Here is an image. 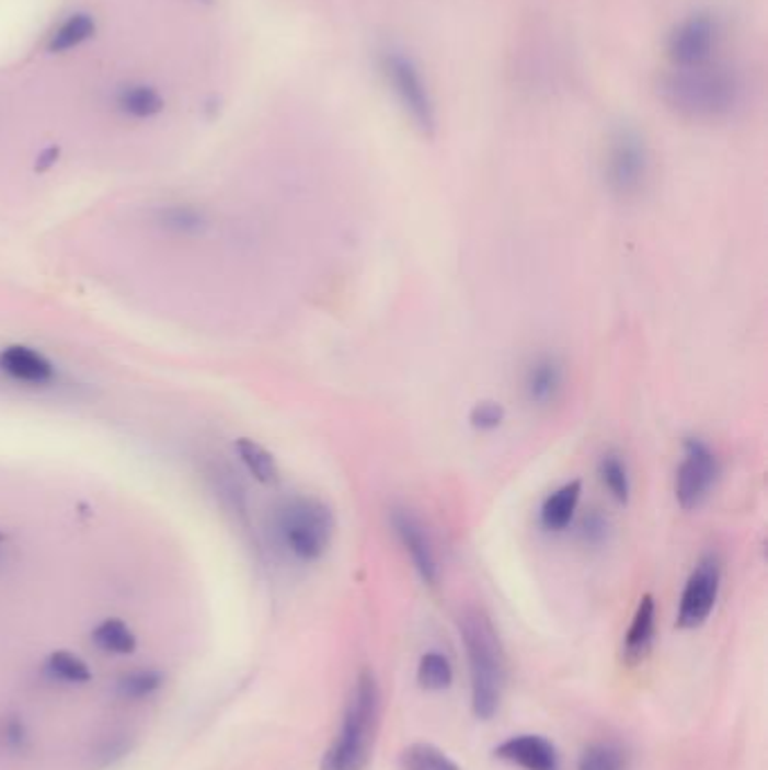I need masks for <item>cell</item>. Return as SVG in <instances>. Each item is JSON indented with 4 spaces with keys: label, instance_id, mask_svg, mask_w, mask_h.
<instances>
[{
    "label": "cell",
    "instance_id": "6da1fadb",
    "mask_svg": "<svg viewBox=\"0 0 768 770\" xmlns=\"http://www.w3.org/2000/svg\"><path fill=\"white\" fill-rule=\"evenodd\" d=\"M661 100L687 119L714 122L731 115L742 100V81L737 72L721 64L672 66L658 81Z\"/></svg>",
    "mask_w": 768,
    "mask_h": 770
},
{
    "label": "cell",
    "instance_id": "7a4b0ae2",
    "mask_svg": "<svg viewBox=\"0 0 768 770\" xmlns=\"http://www.w3.org/2000/svg\"><path fill=\"white\" fill-rule=\"evenodd\" d=\"M458 629L469 660L471 710L475 719L490 721L501 708L505 689V654L498 631L478 606L465 608Z\"/></svg>",
    "mask_w": 768,
    "mask_h": 770
},
{
    "label": "cell",
    "instance_id": "3957f363",
    "mask_svg": "<svg viewBox=\"0 0 768 770\" xmlns=\"http://www.w3.org/2000/svg\"><path fill=\"white\" fill-rule=\"evenodd\" d=\"M381 716V692L372 671H360L343 714L341 733L320 761V770H363L370 761Z\"/></svg>",
    "mask_w": 768,
    "mask_h": 770
},
{
    "label": "cell",
    "instance_id": "277c9868",
    "mask_svg": "<svg viewBox=\"0 0 768 770\" xmlns=\"http://www.w3.org/2000/svg\"><path fill=\"white\" fill-rule=\"evenodd\" d=\"M277 537L298 561H318L336 535L334 512L313 496H294L275 512Z\"/></svg>",
    "mask_w": 768,
    "mask_h": 770
},
{
    "label": "cell",
    "instance_id": "5b68a950",
    "mask_svg": "<svg viewBox=\"0 0 768 770\" xmlns=\"http://www.w3.org/2000/svg\"><path fill=\"white\" fill-rule=\"evenodd\" d=\"M379 66L392 95L413 122V127L424 136H433L437 127L435 102L413 57L403 50L388 48L379 55Z\"/></svg>",
    "mask_w": 768,
    "mask_h": 770
},
{
    "label": "cell",
    "instance_id": "8992f818",
    "mask_svg": "<svg viewBox=\"0 0 768 770\" xmlns=\"http://www.w3.org/2000/svg\"><path fill=\"white\" fill-rule=\"evenodd\" d=\"M650 147L635 127L620 125L611 131L604 151V181L616 196L640 194L650 179Z\"/></svg>",
    "mask_w": 768,
    "mask_h": 770
},
{
    "label": "cell",
    "instance_id": "52a82bcc",
    "mask_svg": "<svg viewBox=\"0 0 768 770\" xmlns=\"http://www.w3.org/2000/svg\"><path fill=\"white\" fill-rule=\"evenodd\" d=\"M721 464L712 446L701 437H687L683 441V458L676 469L674 496L685 512L701 509L717 486Z\"/></svg>",
    "mask_w": 768,
    "mask_h": 770
},
{
    "label": "cell",
    "instance_id": "ba28073f",
    "mask_svg": "<svg viewBox=\"0 0 768 770\" xmlns=\"http://www.w3.org/2000/svg\"><path fill=\"white\" fill-rule=\"evenodd\" d=\"M721 588V561L717 554H706L695 565L685 582L676 624L680 629H699L712 616Z\"/></svg>",
    "mask_w": 768,
    "mask_h": 770
},
{
    "label": "cell",
    "instance_id": "9c48e42d",
    "mask_svg": "<svg viewBox=\"0 0 768 770\" xmlns=\"http://www.w3.org/2000/svg\"><path fill=\"white\" fill-rule=\"evenodd\" d=\"M719 38L717 19L708 12H697L687 16L674 27L667 38V57L676 68L701 66L712 61Z\"/></svg>",
    "mask_w": 768,
    "mask_h": 770
},
{
    "label": "cell",
    "instance_id": "30bf717a",
    "mask_svg": "<svg viewBox=\"0 0 768 770\" xmlns=\"http://www.w3.org/2000/svg\"><path fill=\"white\" fill-rule=\"evenodd\" d=\"M390 527L403 552L409 554L420 579L428 586H435L439 579V561H437L435 543L422 518L409 507H392Z\"/></svg>",
    "mask_w": 768,
    "mask_h": 770
},
{
    "label": "cell",
    "instance_id": "8fae6325",
    "mask_svg": "<svg viewBox=\"0 0 768 770\" xmlns=\"http://www.w3.org/2000/svg\"><path fill=\"white\" fill-rule=\"evenodd\" d=\"M565 386V370L559 356L554 354H539L530 360L525 368L523 377V392L525 399L530 401L535 409H550L552 403L559 401Z\"/></svg>",
    "mask_w": 768,
    "mask_h": 770
},
{
    "label": "cell",
    "instance_id": "7c38bea8",
    "mask_svg": "<svg viewBox=\"0 0 768 770\" xmlns=\"http://www.w3.org/2000/svg\"><path fill=\"white\" fill-rule=\"evenodd\" d=\"M494 755L523 770H559L554 744L539 735H516L496 746Z\"/></svg>",
    "mask_w": 768,
    "mask_h": 770
},
{
    "label": "cell",
    "instance_id": "4fadbf2b",
    "mask_svg": "<svg viewBox=\"0 0 768 770\" xmlns=\"http://www.w3.org/2000/svg\"><path fill=\"white\" fill-rule=\"evenodd\" d=\"M582 503V482L571 480L550 492L539 507V522L546 532L559 535L573 525Z\"/></svg>",
    "mask_w": 768,
    "mask_h": 770
},
{
    "label": "cell",
    "instance_id": "5bb4252c",
    "mask_svg": "<svg viewBox=\"0 0 768 770\" xmlns=\"http://www.w3.org/2000/svg\"><path fill=\"white\" fill-rule=\"evenodd\" d=\"M0 370L25 383H48L55 377L53 363L27 345H10L0 352Z\"/></svg>",
    "mask_w": 768,
    "mask_h": 770
},
{
    "label": "cell",
    "instance_id": "9a60e30c",
    "mask_svg": "<svg viewBox=\"0 0 768 770\" xmlns=\"http://www.w3.org/2000/svg\"><path fill=\"white\" fill-rule=\"evenodd\" d=\"M654 635H656V601L652 595H644L638 601L633 620L624 635V644H622L624 660L631 665L644 660L654 644Z\"/></svg>",
    "mask_w": 768,
    "mask_h": 770
},
{
    "label": "cell",
    "instance_id": "2e32d148",
    "mask_svg": "<svg viewBox=\"0 0 768 770\" xmlns=\"http://www.w3.org/2000/svg\"><path fill=\"white\" fill-rule=\"evenodd\" d=\"M115 108L131 119H153L165 111V97L145 81H129L113 95Z\"/></svg>",
    "mask_w": 768,
    "mask_h": 770
},
{
    "label": "cell",
    "instance_id": "e0dca14e",
    "mask_svg": "<svg viewBox=\"0 0 768 770\" xmlns=\"http://www.w3.org/2000/svg\"><path fill=\"white\" fill-rule=\"evenodd\" d=\"M98 32L95 16L89 12H74L66 21L59 23V27L50 34L48 38V53L53 55H64L70 53L79 46H84L87 41H91Z\"/></svg>",
    "mask_w": 768,
    "mask_h": 770
},
{
    "label": "cell",
    "instance_id": "ac0fdd59",
    "mask_svg": "<svg viewBox=\"0 0 768 770\" xmlns=\"http://www.w3.org/2000/svg\"><path fill=\"white\" fill-rule=\"evenodd\" d=\"M95 646L111 656H131L138 648V637L131 627L119 618H106L91 633Z\"/></svg>",
    "mask_w": 768,
    "mask_h": 770
},
{
    "label": "cell",
    "instance_id": "d6986e66",
    "mask_svg": "<svg viewBox=\"0 0 768 770\" xmlns=\"http://www.w3.org/2000/svg\"><path fill=\"white\" fill-rule=\"evenodd\" d=\"M234 453L257 482L275 484L279 480V469H277L273 453L268 449H264L260 441H255L251 437H239L234 441Z\"/></svg>",
    "mask_w": 768,
    "mask_h": 770
},
{
    "label": "cell",
    "instance_id": "ffe728a7",
    "mask_svg": "<svg viewBox=\"0 0 768 770\" xmlns=\"http://www.w3.org/2000/svg\"><path fill=\"white\" fill-rule=\"evenodd\" d=\"M597 475L604 484V490L611 494L614 501L627 505L631 498V471L627 460L620 453H604L597 464Z\"/></svg>",
    "mask_w": 768,
    "mask_h": 770
},
{
    "label": "cell",
    "instance_id": "44dd1931",
    "mask_svg": "<svg viewBox=\"0 0 768 770\" xmlns=\"http://www.w3.org/2000/svg\"><path fill=\"white\" fill-rule=\"evenodd\" d=\"M417 682L426 692H444L454 682V667L449 658L439 652H428L420 658Z\"/></svg>",
    "mask_w": 768,
    "mask_h": 770
},
{
    "label": "cell",
    "instance_id": "7402d4cb",
    "mask_svg": "<svg viewBox=\"0 0 768 770\" xmlns=\"http://www.w3.org/2000/svg\"><path fill=\"white\" fill-rule=\"evenodd\" d=\"M401 770H460V766L431 744H413L401 752Z\"/></svg>",
    "mask_w": 768,
    "mask_h": 770
},
{
    "label": "cell",
    "instance_id": "603a6c76",
    "mask_svg": "<svg viewBox=\"0 0 768 770\" xmlns=\"http://www.w3.org/2000/svg\"><path fill=\"white\" fill-rule=\"evenodd\" d=\"M577 770H627V752L611 742L591 744L580 755Z\"/></svg>",
    "mask_w": 768,
    "mask_h": 770
},
{
    "label": "cell",
    "instance_id": "cb8c5ba5",
    "mask_svg": "<svg viewBox=\"0 0 768 770\" xmlns=\"http://www.w3.org/2000/svg\"><path fill=\"white\" fill-rule=\"evenodd\" d=\"M46 669L53 678L72 682V685H87L93 680V671L84 658H79L72 652H53L48 656Z\"/></svg>",
    "mask_w": 768,
    "mask_h": 770
},
{
    "label": "cell",
    "instance_id": "d4e9b609",
    "mask_svg": "<svg viewBox=\"0 0 768 770\" xmlns=\"http://www.w3.org/2000/svg\"><path fill=\"white\" fill-rule=\"evenodd\" d=\"M165 678L160 671L156 669H138V671H131L127 674L125 678H119V694H123L125 699H131V701H140V699H147L151 694H156L160 687H163Z\"/></svg>",
    "mask_w": 768,
    "mask_h": 770
},
{
    "label": "cell",
    "instance_id": "484cf974",
    "mask_svg": "<svg viewBox=\"0 0 768 770\" xmlns=\"http://www.w3.org/2000/svg\"><path fill=\"white\" fill-rule=\"evenodd\" d=\"M505 422V409H503V403L498 401H492V399H484V401H478L473 409L469 411V424L471 428L480 430V433H492V430H498Z\"/></svg>",
    "mask_w": 768,
    "mask_h": 770
},
{
    "label": "cell",
    "instance_id": "4316f807",
    "mask_svg": "<svg viewBox=\"0 0 768 770\" xmlns=\"http://www.w3.org/2000/svg\"><path fill=\"white\" fill-rule=\"evenodd\" d=\"M160 221H163L165 228L176 230V232H198L204 228L206 219L196 208L190 206H172L168 208L163 215H160Z\"/></svg>",
    "mask_w": 768,
    "mask_h": 770
},
{
    "label": "cell",
    "instance_id": "83f0119b",
    "mask_svg": "<svg viewBox=\"0 0 768 770\" xmlns=\"http://www.w3.org/2000/svg\"><path fill=\"white\" fill-rule=\"evenodd\" d=\"M580 535L584 539V543L588 545H601L609 537V520H606L604 514H599L597 509L588 512L580 525Z\"/></svg>",
    "mask_w": 768,
    "mask_h": 770
},
{
    "label": "cell",
    "instance_id": "f1b7e54d",
    "mask_svg": "<svg viewBox=\"0 0 768 770\" xmlns=\"http://www.w3.org/2000/svg\"><path fill=\"white\" fill-rule=\"evenodd\" d=\"M59 156H61V149H59L57 145L46 147L42 153L36 156V165H34V170H36V172H48V170H53V168L57 165Z\"/></svg>",
    "mask_w": 768,
    "mask_h": 770
},
{
    "label": "cell",
    "instance_id": "f546056e",
    "mask_svg": "<svg viewBox=\"0 0 768 770\" xmlns=\"http://www.w3.org/2000/svg\"><path fill=\"white\" fill-rule=\"evenodd\" d=\"M5 742L12 744V746H21L25 742V727L19 719H12L8 721L5 725Z\"/></svg>",
    "mask_w": 768,
    "mask_h": 770
},
{
    "label": "cell",
    "instance_id": "4dcf8cb0",
    "mask_svg": "<svg viewBox=\"0 0 768 770\" xmlns=\"http://www.w3.org/2000/svg\"><path fill=\"white\" fill-rule=\"evenodd\" d=\"M5 541V535L3 532H0V543H3Z\"/></svg>",
    "mask_w": 768,
    "mask_h": 770
},
{
    "label": "cell",
    "instance_id": "1f68e13d",
    "mask_svg": "<svg viewBox=\"0 0 768 770\" xmlns=\"http://www.w3.org/2000/svg\"><path fill=\"white\" fill-rule=\"evenodd\" d=\"M200 3H213V0H200Z\"/></svg>",
    "mask_w": 768,
    "mask_h": 770
}]
</instances>
